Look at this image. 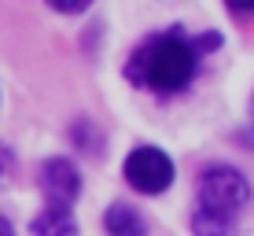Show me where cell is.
Listing matches in <instances>:
<instances>
[{
    "mask_svg": "<svg viewBox=\"0 0 254 236\" xmlns=\"http://www.w3.org/2000/svg\"><path fill=\"white\" fill-rule=\"evenodd\" d=\"M195 59L199 48L191 45L181 30H166L159 37L144 41L133 59H129L126 74L129 81L140 85V89H151V92H181L195 74Z\"/></svg>",
    "mask_w": 254,
    "mask_h": 236,
    "instance_id": "1",
    "label": "cell"
},
{
    "mask_svg": "<svg viewBox=\"0 0 254 236\" xmlns=\"http://www.w3.org/2000/svg\"><path fill=\"white\" fill-rule=\"evenodd\" d=\"M195 199L199 207L191 214L195 236H232V222L247 203V181L232 166H210L199 177Z\"/></svg>",
    "mask_w": 254,
    "mask_h": 236,
    "instance_id": "2",
    "label": "cell"
},
{
    "mask_svg": "<svg viewBox=\"0 0 254 236\" xmlns=\"http://www.w3.org/2000/svg\"><path fill=\"white\" fill-rule=\"evenodd\" d=\"M126 181L144 196H159L173 185V162L159 148H136L126 159Z\"/></svg>",
    "mask_w": 254,
    "mask_h": 236,
    "instance_id": "3",
    "label": "cell"
},
{
    "mask_svg": "<svg viewBox=\"0 0 254 236\" xmlns=\"http://www.w3.org/2000/svg\"><path fill=\"white\" fill-rule=\"evenodd\" d=\"M41 192L48 196L52 207H70L81 192V177L66 159H48L41 166Z\"/></svg>",
    "mask_w": 254,
    "mask_h": 236,
    "instance_id": "4",
    "label": "cell"
},
{
    "mask_svg": "<svg viewBox=\"0 0 254 236\" xmlns=\"http://www.w3.org/2000/svg\"><path fill=\"white\" fill-rule=\"evenodd\" d=\"M30 236H77V222L66 207H48L33 218Z\"/></svg>",
    "mask_w": 254,
    "mask_h": 236,
    "instance_id": "5",
    "label": "cell"
},
{
    "mask_svg": "<svg viewBox=\"0 0 254 236\" xmlns=\"http://www.w3.org/2000/svg\"><path fill=\"white\" fill-rule=\"evenodd\" d=\"M107 233L111 236H147V225H144V218H140L133 207L115 203L107 211Z\"/></svg>",
    "mask_w": 254,
    "mask_h": 236,
    "instance_id": "6",
    "label": "cell"
},
{
    "mask_svg": "<svg viewBox=\"0 0 254 236\" xmlns=\"http://www.w3.org/2000/svg\"><path fill=\"white\" fill-rule=\"evenodd\" d=\"M56 11H63V15H77V11H85V7L92 4V0H48Z\"/></svg>",
    "mask_w": 254,
    "mask_h": 236,
    "instance_id": "7",
    "label": "cell"
},
{
    "mask_svg": "<svg viewBox=\"0 0 254 236\" xmlns=\"http://www.w3.org/2000/svg\"><path fill=\"white\" fill-rule=\"evenodd\" d=\"M229 4V11H236V15H251L254 11V0H225Z\"/></svg>",
    "mask_w": 254,
    "mask_h": 236,
    "instance_id": "8",
    "label": "cell"
},
{
    "mask_svg": "<svg viewBox=\"0 0 254 236\" xmlns=\"http://www.w3.org/2000/svg\"><path fill=\"white\" fill-rule=\"evenodd\" d=\"M7 166H11V155H7V148L0 144V181H4V173H7Z\"/></svg>",
    "mask_w": 254,
    "mask_h": 236,
    "instance_id": "9",
    "label": "cell"
},
{
    "mask_svg": "<svg viewBox=\"0 0 254 236\" xmlns=\"http://www.w3.org/2000/svg\"><path fill=\"white\" fill-rule=\"evenodd\" d=\"M0 236H11V229H7V222H0Z\"/></svg>",
    "mask_w": 254,
    "mask_h": 236,
    "instance_id": "10",
    "label": "cell"
}]
</instances>
